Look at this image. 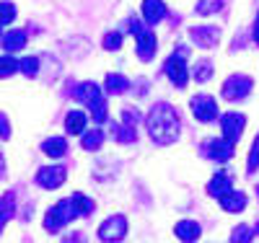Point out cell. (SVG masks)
<instances>
[{
    "label": "cell",
    "mask_w": 259,
    "mask_h": 243,
    "mask_svg": "<svg viewBox=\"0 0 259 243\" xmlns=\"http://www.w3.org/2000/svg\"><path fill=\"white\" fill-rule=\"evenodd\" d=\"M145 127H148V135L153 142L158 145H171L179 140V132H182V122L179 114L171 104H156L153 109L148 112L145 117Z\"/></svg>",
    "instance_id": "cell-1"
},
{
    "label": "cell",
    "mask_w": 259,
    "mask_h": 243,
    "mask_svg": "<svg viewBox=\"0 0 259 243\" xmlns=\"http://www.w3.org/2000/svg\"><path fill=\"white\" fill-rule=\"evenodd\" d=\"M73 99L83 101L85 106L91 109V117L96 122H104L106 119V99L101 96V88L91 80H85V83H78L75 85V91H73Z\"/></svg>",
    "instance_id": "cell-2"
},
{
    "label": "cell",
    "mask_w": 259,
    "mask_h": 243,
    "mask_svg": "<svg viewBox=\"0 0 259 243\" xmlns=\"http://www.w3.org/2000/svg\"><path fill=\"white\" fill-rule=\"evenodd\" d=\"M78 217V210H75V205H73V197H68V200H60L50 212H47V217H45V230L47 233H57V230H62L65 225L70 223V220H75Z\"/></svg>",
    "instance_id": "cell-3"
},
{
    "label": "cell",
    "mask_w": 259,
    "mask_h": 243,
    "mask_svg": "<svg viewBox=\"0 0 259 243\" xmlns=\"http://www.w3.org/2000/svg\"><path fill=\"white\" fill-rule=\"evenodd\" d=\"M163 73L168 75V80L177 88H184L189 80V70H187V47H177V52L163 62Z\"/></svg>",
    "instance_id": "cell-4"
},
{
    "label": "cell",
    "mask_w": 259,
    "mask_h": 243,
    "mask_svg": "<svg viewBox=\"0 0 259 243\" xmlns=\"http://www.w3.org/2000/svg\"><path fill=\"white\" fill-rule=\"evenodd\" d=\"M127 235V220L124 215H112V217H106L104 223L99 225V238L104 243H117Z\"/></svg>",
    "instance_id": "cell-5"
},
{
    "label": "cell",
    "mask_w": 259,
    "mask_h": 243,
    "mask_svg": "<svg viewBox=\"0 0 259 243\" xmlns=\"http://www.w3.org/2000/svg\"><path fill=\"white\" fill-rule=\"evenodd\" d=\"M251 78L249 75H231L226 83H223V99L228 101H241L251 93Z\"/></svg>",
    "instance_id": "cell-6"
},
{
    "label": "cell",
    "mask_w": 259,
    "mask_h": 243,
    "mask_svg": "<svg viewBox=\"0 0 259 243\" xmlns=\"http://www.w3.org/2000/svg\"><path fill=\"white\" fill-rule=\"evenodd\" d=\"M65 176H68L65 166H45L36 171V184L41 189H57L65 184Z\"/></svg>",
    "instance_id": "cell-7"
},
{
    "label": "cell",
    "mask_w": 259,
    "mask_h": 243,
    "mask_svg": "<svg viewBox=\"0 0 259 243\" xmlns=\"http://www.w3.org/2000/svg\"><path fill=\"white\" fill-rule=\"evenodd\" d=\"M192 112L200 122H212L218 117V104H215L212 96H194L192 99Z\"/></svg>",
    "instance_id": "cell-8"
},
{
    "label": "cell",
    "mask_w": 259,
    "mask_h": 243,
    "mask_svg": "<svg viewBox=\"0 0 259 243\" xmlns=\"http://www.w3.org/2000/svg\"><path fill=\"white\" fill-rule=\"evenodd\" d=\"M221 127H223V137H226L228 142H236V140L241 137L244 127H246V119H244V114L231 112V114H226V117H223Z\"/></svg>",
    "instance_id": "cell-9"
},
{
    "label": "cell",
    "mask_w": 259,
    "mask_h": 243,
    "mask_svg": "<svg viewBox=\"0 0 259 243\" xmlns=\"http://www.w3.org/2000/svg\"><path fill=\"white\" fill-rule=\"evenodd\" d=\"M189 36H192V41L197 44V47L210 50V47H215V44H218L221 31L215 29V26H194V29L189 31Z\"/></svg>",
    "instance_id": "cell-10"
},
{
    "label": "cell",
    "mask_w": 259,
    "mask_h": 243,
    "mask_svg": "<svg viewBox=\"0 0 259 243\" xmlns=\"http://www.w3.org/2000/svg\"><path fill=\"white\" fill-rule=\"evenodd\" d=\"M135 41H138V57H140L143 62H150V60H153L156 47H158L156 34H153V31H140V34L135 36Z\"/></svg>",
    "instance_id": "cell-11"
},
{
    "label": "cell",
    "mask_w": 259,
    "mask_h": 243,
    "mask_svg": "<svg viewBox=\"0 0 259 243\" xmlns=\"http://www.w3.org/2000/svg\"><path fill=\"white\" fill-rule=\"evenodd\" d=\"M143 18L148 26H156L166 18V6L163 0H143Z\"/></svg>",
    "instance_id": "cell-12"
},
{
    "label": "cell",
    "mask_w": 259,
    "mask_h": 243,
    "mask_svg": "<svg viewBox=\"0 0 259 243\" xmlns=\"http://www.w3.org/2000/svg\"><path fill=\"white\" fill-rule=\"evenodd\" d=\"M231 191H233V189H231V176H228L226 171L215 173L212 179H210V184H207V194L215 197V200H223V197L231 194Z\"/></svg>",
    "instance_id": "cell-13"
},
{
    "label": "cell",
    "mask_w": 259,
    "mask_h": 243,
    "mask_svg": "<svg viewBox=\"0 0 259 243\" xmlns=\"http://www.w3.org/2000/svg\"><path fill=\"white\" fill-rule=\"evenodd\" d=\"M207 156H210L212 161H218V163L231 161V158H233V142H228L226 137H223V140L207 142Z\"/></svg>",
    "instance_id": "cell-14"
},
{
    "label": "cell",
    "mask_w": 259,
    "mask_h": 243,
    "mask_svg": "<svg viewBox=\"0 0 259 243\" xmlns=\"http://www.w3.org/2000/svg\"><path fill=\"white\" fill-rule=\"evenodd\" d=\"M174 233H177L179 240H184V243H194V240L202 235V228L194 223V220H179L177 228H174Z\"/></svg>",
    "instance_id": "cell-15"
},
{
    "label": "cell",
    "mask_w": 259,
    "mask_h": 243,
    "mask_svg": "<svg viewBox=\"0 0 259 243\" xmlns=\"http://www.w3.org/2000/svg\"><path fill=\"white\" fill-rule=\"evenodd\" d=\"M24 47H26V31H6V36H3L6 55H13V52L24 50Z\"/></svg>",
    "instance_id": "cell-16"
},
{
    "label": "cell",
    "mask_w": 259,
    "mask_h": 243,
    "mask_svg": "<svg viewBox=\"0 0 259 243\" xmlns=\"http://www.w3.org/2000/svg\"><path fill=\"white\" fill-rule=\"evenodd\" d=\"M221 207H223L226 212H241V210L246 207V194H244V191H231V194H226L223 200H221Z\"/></svg>",
    "instance_id": "cell-17"
},
{
    "label": "cell",
    "mask_w": 259,
    "mask_h": 243,
    "mask_svg": "<svg viewBox=\"0 0 259 243\" xmlns=\"http://www.w3.org/2000/svg\"><path fill=\"white\" fill-rule=\"evenodd\" d=\"M127 88H130V80L124 75H119V73H109V75H106V93L119 96V93L127 91Z\"/></svg>",
    "instance_id": "cell-18"
},
{
    "label": "cell",
    "mask_w": 259,
    "mask_h": 243,
    "mask_svg": "<svg viewBox=\"0 0 259 243\" xmlns=\"http://www.w3.org/2000/svg\"><path fill=\"white\" fill-rule=\"evenodd\" d=\"M41 150H45L50 158H62L65 150H68V142H65V137H50V140L41 142Z\"/></svg>",
    "instance_id": "cell-19"
},
{
    "label": "cell",
    "mask_w": 259,
    "mask_h": 243,
    "mask_svg": "<svg viewBox=\"0 0 259 243\" xmlns=\"http://www.w3.org/2000/svg\"><path fill=\"white\" fill-rule=\"evenodd\" d=\"M65 129L70 132V135H83L85 132V114L83 112H70L65 117Z\"/></svg>",
    "instance_id": "cell-20"
},
{
    "label": "cell",
    "mask_w": 259,
    "mask_h": 243,
    "mask_svg": "<svg viewBox=\"0 0 259 243\" xmlns=\"http://www.w3.org/2000/svg\"><path fill=\"white\" fill-rule=\"evenodd\" d=\"M13 212H16V197H13V191H6L3 202H0V225H6L8 220H13Z\"/></svg>",
    "instance_id": "cell-21"
},
{
    "label": "cell",
    "mask_w": 259,
    "mask_h": 243,
    "mask_svg": "<svg viewBox=\"0 0 259 243\" xmlns=\"http://www.w3.org/2000/svg\"><path fill=\"white\" fill-rule=\"evenodd\" d=\"M112 132H114V137L122 142V145H127V142H135V127H127V124H112Z\"/></svg>",
    "instance_id": "cell-22"
},
{
    "label": "cell",
    "mask_w": 259,
    "mask_h": 243,
    "mask_svg": "<svg viewBox=\"0 0 259 243\" xmlns=\"http://www.w3.org/2000/svg\"><path fill=\"white\" fill-rule=\"evenodd\" d=\"M73 205H75L78 215H91V212L96 210V205H94L85 194H80V191H75V194H73Z\"/></svg>",
    "instance_id": "cell-23"
},
{
    "label": "cell",
    "mask_w": 259,
    "mask_h": 243,
    "mask_svg": "<svg viewBox=\"0 0 259 243\" xmlns=\"http://www.w3.org/2000/svg\"><path fill=\"white\" fill-rule=\"evenodd\" d=\"M104 145V132L101 129H94V132H85L83 135V148L85 150H99Z\"/></svg>",
    "instance_id": "cell-24"
},
{
    "label": "cell",
    "mask_w": 259,
    "mask_h": 243,
    "mask_svg": "<svg viewBox=\"0 0 259 243\" xmlns=\"http://www.w3.org/2000/svg\"><path fill=\"white\" fill-rule=\"evenodd\" d=\"M221 8H223V0H200V3L194 6V13L210 16V13H218Z\"/></svg>",
    "instance_id": "cell-25"
},
{
    "label": "cell",
    "mask_w": 259,
    "mask_h": 243,
    "mask_svg": "<svg viewBox=\"0 0 259 243\" xmlns=\"http://www.w3.org/2000/svg\"><path fill=\"white\" fill-rule=\"evenodd\" d=\"M210 75H212V65H210L207 60H202V62L194 65V80H197V83L210 80Z\"/></svg>",
    "instance_id": "cell-26"
},
{
    "label": "cell",
    "mask_w": 259,
    "mask_h": 243,
    "mask_svg": "<svg viewBox=\"0 0 259 243\" xmlns=\"http://www.w3.org/2000/svg\"><path fill=\"white\" fill-rule=\"evenodd\" d=\"M16 68H21V62H16L11 55H3V60H0V75L8 78V75L16 73Z\"/></svg>",
    "instance_id": "cell-27"
},
{
    "label": "cell",
    "mask_w": 259,
    "mask_h": 243,
    "mask_svg": "<svg viewBox=\"0 0 259 243\" xmlns=\"http://www.w3.org/2000/svg\"><path fill=\"white\" fill-rule=\"evenodd\" d=\"M251 235H254V230H251V228L239 225V228L233 230V235H231V243H251Z\"/></svg>",
    "instance_id": "cell-28"
},
{
    "label": "cell",
    "mask_w": 259,
    "mask_h": 243,
    "mask_svg": "<svg viewBox=\"0 0 259 243\" xmlns=\"http://www.w3.org/2000/svg\"><path fill=\"white\" fill-rule=\"evenodd\" d=\"M21 73H24L26 78H34L39 73V60L36 57H26V60H21Z\"/></svg>",
    "instance_id": "cell-29"
},
{
    "label": "cell",
    "mask_w": 259,
    "mask_h": 243,
    "mask_svg": "<svg viewBox=\"0 0 259 243\" xmlns=\"http://www.w3.org/2000/svg\"><path fill=\"white\" fill-rule=\"evenodd\" d=\"M256 168H259V135H256V140H254V145H251L249 163H246V171H249V173H254Z\"/></svg>",
    "instance_id": "cell-30"
},
{
    "label": "cell",
    "mask_w": 259,
    "mask_h": 243,
    "mask_svg": "<svg viewBox=\"0 0 259 243\" xmlns=\"http://www.w3.org/2000/svg\"><path fill=\"white\" fill-rule=\"evenodd\" d=\"M122 47V34H117V31H112V34H106L104 36V50H119Z\"/></svg>",
    "instance_id": "cell-31"
},
{
    "label": "cell",
    "mask_w": 259,
    "mask_h": 243,
    "mask_svg": "<svg viewBox=\"0 0 259 243\" xmlns=\"http://www.w3.org/2000/svg\"><path fill=\"white\" fill-rule=\"evenodd\" d=\"M0 11H3V18H0V24H3V29H8V24L16 18V6H13V3H3V6H0Z\"/></svg>",
    "instance_id": "cell-32"
},
{
    "label": "cell",
    "mask_w": 259,
    "mask_h": 243,
    "mask_svg": "<svg viewBox=\"0 0 259 243\" xmlns=\"http://www.w3.org/2000/svg\"><path fill=\"white\" fill-rule=\"evenodd\" d=\"M138 119H140V114H138V109H122V124H127V127H135L138 124Z\"/></svg>",
    "instance_id": "cell-33"
},
{
    "label": "cell",
    "mask_w": 259,
    "mask_h": 243,
    "mask_svg": "<svg viewBox=\"0 0 259 243\" xmlns=\"http://www.w3.org/2000/svg\"><path fill=\"white\" fill-rule=\"evenodd\" d=\"M62 243H85V235H83V233H70Z\"/></svg>",
    "instance_id": "cell-34"
},
{
    "label": "cell",
    "mask_w": 259,
    "mask_h": 243,
    "mask_svg": "<svg viewBox=\"0 0 259 243\" xmlns=\"http://www.w3.org/2000/svg\"><path fill=\"white\" fill-rule=\"evenodd\" d=\"M0 129H3V140H8V135H11V127H8L6 114H0Z\"/></svg>",
    "instance_id": "cell-35"
},
{
    "label": "cell",
    "mask_w": 259,
    "mask_h": 243,
    "mask_svg": "<svg viewBox=\"0 0 259 243\" xmlns=\"http://www.w3.org/2000/svg\"><path fill=\"white\" fill-rule=\"evenodd\" d=\"M254 41L259 44V13H256V24H254Z\"/></svg>",
    "instance_id": "cell-36"
},
{
    "label": "cell",
    "mask_w": 259,
    "mask_h": 243,
    "mask_svg": "<svg viewBox=\"0 0 259 243\" xmlns=\"http://www.w3.org/2000/svg\"><path fill=\"white\" fill-rule=\"evenodd\" d=\"M254 230H256V235H259V220H256V225H254Z\"/></svg>",
    "instance_id": "cell-37"
},
{
    "label": "cell",
    "mask_w": 259,
    "mask_h": 243,
    "mask_svg": "<svg viewBox=\"0 0 259 243\" xmlns=\"http://www.w3.org/2000/svg\"><path fill=\"white\" fill-rule=\"evenodd\" d=\"M256 191H259V189H256Z\"/></svg>",
    "instance_id": "cell-38"
}]
</instances>
